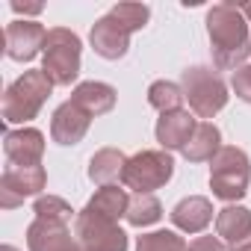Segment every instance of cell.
I'll use <instances>...</instances> for the list:
<instances>
[{"label":"cell","instance_id":"20","mask_svg":"<svg viewBox=\"0 0 251 251\" xmlns=\"http://www.w3.org/2000/svg\"><path fill=\"white\" fill-rule=\"evenodd\" d=\"M180 89L175 86V83H166V80H160V83H154L151 89H148V100H151V106H157L160 112H175V109H180Z\"/></svg>","mask_w":251,"mask_h":251},{"label":"cell","instance_id":"12","mask_svg":"<svg viewBox=\"0 0 251 251\" xmlns=\"http://www.w3.org/2000/svg\"><path fill=\"white\" fill-rule=\"evenodd\" d=\"M216 230L227 245L239 248L251 239V213L242 207H225L216 219Z\"/></svg>","mask_w":251,"mask_h":251},{"label":"cell","instance_id":"26","mask_svg":"<svg viewBox=\"0 0 251 251\" xmlns=\"http://www.w3.org/2000/svg\"><path fill=\"white\" fill-rule=\"evenodd\" d=\"M242 15H245V18L251 21V3H248V6H242Z\"/></svg>","mask_w":251,"mask_h":251},{"label":"cell","instance_id":"24","mask_svg":"<svg viewBox=\"0 0 251 251\" xmlns=\"http://www.w3.org/2000/svg\"><path fill=\"white\" fill-rule=\"evenodd\" d=\"M233 89H236V95H239L245 103H251V65L236 68V74H233Z\"/></svg>","mask_w":251,"mask_h":251},{"label":"cell","instance_id":"9","mask_svg":"<svg viewBox=\"0 0 251 251\" xmlns=\"http://www.w3.org/2000/svg\"><path fill=\"white\" fill-rule=\"evenodd\" d=\"M30 251H80L65 230V222L56 219H39L30 227Z\"/></svg>","mask_w":251,"mask_h":251},{"label":"cell","instance_id":"2","mask_svg":"<svg viewBox=\"0 0 251 251\" xmlns=\"http://www.w3.org/2000/svg\"><path fill=\"white\" fill-rule=\"evenodd\" d=\"M248 180H251V169H248V157L239 148H222L213 157V169H210V186L219 198L233 201L242 198L248 192Z\"/></svg>","mask_w":251,"mask_h":251},{"label":"cell","instance_id":"21","mask_svg":"<svg viewBox=\"0 0 251 251\" xmlns=\"http://www.w3.org/2000/svg\"><path fill=\"white\" fill-rule=\"evenodd\" d=\"M136 251H186V242L172 230H157V233L139 236Z\"/></svg>","mask_w":251,"mask_h":251},{"label":"cell","instance_id":"14","mask_svg":"<svg viewBox=\"0 0 251 251\" xmlns=\"http://www.w3.org/2000/svg\"><path fill=\"white\" fill-rule=\"evenodd\" d=\"M6 39H9V53L15 59H30L39 50V45L48 39V33L39 24H33V21H18V24L9 27Z\"/></svg>","mask_w":251,"mask_h":251},{"label":"cell","instance_id":"3","mask_svg":"<svg viewBox=\"0 0 251 251\" xmlns=\"http://www.w3.org/2000/svg\"><path fill=\"white\" fill-rule=\"evenodd\" d=\"M80 71V39L68 30H50L45 39V74L50 83L68 86Z\"/></svg>","mask_w":251,"mask_h":251},{"label":"cell","instance_id":"16","mask_svg":"<svg viewBox=\"0 0 251 251\" xmlns=\"http://www.w3.org/2000/svg\"><path fill=\"white\" fill-rule=\"evenodd\" d=\"M219 151H222L219 148V130L213 127V124L204 121V124H198V127H195L189 145L183 148V157L189 163H204V160H213Z\"/></svg>","mask_w":251,"mask_h":251},{"label":"cell","instance_id":"5","mask_svg":"<svg viewBox=\"0 0 251 251\" xmlns=\"http://www.w3.org/2000/svg\"><path fill=\"white\" fill-rule=\"evenodd\" d=\"M183 92L189 98V106L201 118H213L227 103V89L210 68H186L183 71Z\"/></svg>","mask_w":251,"mask_h":251},{"label":"cell","instance_id":"1","mask_svg":"<svg viewBox=\"0 0 251 251\" xmlns=\"http://www.w3.org/2000/svg\"><path fill=\"white\" fill-rule=\"evenodd\" d=\"M207 30H210V42H213V56L219 68H233L242 65L248 59V27H245V15L242 9H236L233 3H219L210 9L207 15Z\"/></svg>","mask_w":251,"mask_h":251},{"label":"cell","instance_id":"13","mask_svg":"<svg viewBox=\"0 0 251 251\" xmlns=\"http://www.w3.org/2000/svg\"><path fill=\"white\" fill-rule=\"evenodd\" d=\"M210 219H213V207H210V201L207 198H183L177 207H175V213H172V222L180 227V230H186V233H198V230H204L207 225H210Z\"/></svg>","mask_w":251,"mask_h":251},{"label":"cell","instance_id":"25","mask_svg":"<svg viewBox=\"0 0 251 251\" xmlns=\"http://www.w3.org/2000/svg\"><path fill=\"white\" fill-rule=\"evenodd\" d=\"M186 251H225V245L219 239H213V236H198Z\"/></svg>","mask_w":251,"mask_h":251},{"label":"cell","instance_id":"11","mask_svg":"<svg viewBox=\"0 0 251 251\" xmlns=\"http://www.w3.org/2000/svg\"><path fill=\"white\" fill-rule=\"evenodd\" d=\"M48 92H50V77H48L45 71H30V74H24V77L9 89V100H18V98L24 100V115H21V121L36 115V109L42 106V100H45Z\"/></svg>","mask_w":251,"mask_h":251},{"label":"cell","instance_id":"4","mask_svg":"<svg viewBox=\"0 0 251 251\" xmlns=\"http://www.w3.org/2000/svg\"><path fill=\"white\" fill-rule=\"evenodd\" d=\"M172 172H175V163H172L169 154H163V151H142L133 160H127L121 180L130 189H136L139 195H151V189H160L172 177Z\"/></svg>","mask_w":251,"mask_h":251},{"label":"cell","instance_id":"23","mask_svg":"<svg viewBox=\"0 0 251 251\" xmlns=\"http://www.w3.org/2000/svg\"><path fill=\"white\" fill-rule=\"evenodd\" d=\"M36 213H39V219H56V222H68V219H71L68 204H65V201H59V198L39 201V204H36Z\"/></svg>","mask_w":251,"mask_h":251},{"label":"cell","instance_id":"7","mask_svg":"<svg viewBox=\"0 0 251 251\" xmlns=\"http://www.w3.org/2000/svg\"><path fill=\"white\" fill-rule=\"evenodd\" d=\"M127 42H130V30L124 27L112 12L106 18H100L92 27V45L103 59H118L127 53Z\"/></svg>","mask_w":251,"mask_h":251},{"label":"cell","instance_id":"8","mask_svg":"<svg viewBox=\"0 0 251 251\" xmlns=\"http://www.w3.org/2000/svg\"><path fill=\"white\" fill-rule=\"evenodd\" d=\"M89 118L92 115L83 106H77L74 100H68L53 115V139L62 142V145H77L86 136V130H89Z\"/></svg>","mask_w":251,"mask_h":251},{"label":"cell","instance_id":"6","mask_svg":"<svg viewBox=\"0 0 251 251\" xmlns=\"http://www.w3.org/2000/svg\"><path fill=\"white\" fill-rule=\"evenodd\" d=\"M77 236H80V251H124L127 248V236L121 227H115L112 219L95 216L83 210L77 219Z\"/></svg>","mask_w":251,"mask_h":251},{"label":"cell","instance_id":"19","mask_svg":"<svg viewBox=\"0 0 251 251\" xmlns=\"http://www.w3.org/2000/svg\"><path fill=\"white\" fill-rule=\"evenodd\" d=\"M127 222L130 225H136V227H142V225H151V222H157L160 216H163V207H160V201L154 198V195H136V198H130V204H127Z\"/></svg>","mask_w":251,"mask_h":251},{"label":"cell","instance_id":"10","mask_svg":"<svg viewBox=\"0 0 251 251\" xmlns=\"http://www.w3.org/2000/svg\"><path fill=\"white\" fill-rule=\"evenodd\" d=\"M195 118L183 109H175V112H163V118L157 121V139L163 148H186L192 133H195Z\"/></svg>","mask_w":251,"mask_h":251},{"label":"cell","instance_id":"22","mask_svg":"<svg viewBox=\"0 0 251 251\" xmlns=\"http://www.w3.org/2000/svg\"><path fill=\"white\" fill-rule=\"evenodd\" d=\"M112 15L127 27L130 33L133 30H139V27H145V21H148V6H139V3H121V6H115L112 9Z\"/></svg>","mask_w":251,"mask_h":251},{"label":"cell","instance_id":"18","mask_svg":"<svg viewBox=\"0 0 251 251\" xmlns=\"http://www.w3.org/2000/svg\"><path fill=\"white\" fill-rule=\"evenodd\" d=\"M124 166H127L124 154H121V151L106 148V151H98V154L92 157L89 177H92V180H98V183H109V180H115V177H121V175H124Z\"/></svg>","mask_w":251,"mask_h":251},{"label":"cell","instance_id":"15","mask_svg":"<svg viewBox=\"0 0 251 251\" xmlns=\"http://www.w3.org/2000/svg\"><path fill=\"white\" fill-rule=\"evenodd\" d=\"M74 103L83 106L89 115H100V112H109V109H112L115 92H112V86H106V83H83V86L74 92Z\"/></svg>","mask_w":251,"mask_h":251},{"label":"cell","instance_id":"27","mask_svg":"<svg viewBox=\"0 0 251 251\" xmlns=\"http://www.w3.org/2000/svg\"><path fill=\"white\" fill-rule=\"evenodd\" d=\"M233 251H251V239H248L245 245H239V248H233Z\"/></svg>","mask_w":251,"mask_h":251},{"label":"cell","instance_id":"17","mask_svg":"<svg viewBox=\"0 0 251 251\" xmlns=\"http://www.w3.org/2000/svg\"><path fill=\"white\" fill-rule=\"evenodd\" d=\"M127 204H130V198L124 195V189H118V186H103V189H98V195L89 201V213H95V216H103V219H118V216H124L127 213Z\"/></svg>","mask_w":251,"mask_h":251}]
</instances>
